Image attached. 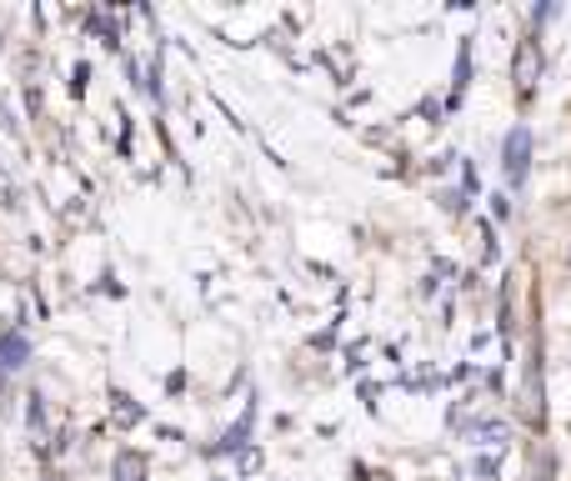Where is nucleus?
<instances>
[{"mask_svg":"<svg viewBox=\"0 0 571 481\" xmlns=\"http://www.w3.org/2000/svg\"><path fill=\"white\" fill-rule=\"evenodd\" d=\"M511 80H516V96L531 100V90H536V80H541V46H536V36L516 46V66H511Z\"/></svg>","mask_w":571,"mask_h":481,"instance_id":"nucleus-1","label":"nucleus"},{"mask_svg":"<svg viewBox=\"0 0 571 481\" xmlns=\"http://www.w3.org/2000/svg\"><path fill=\"white\" fill-rule=\"evenodd\" d=\"M526 166H531V130L516 126L506 136V176L511 180H526Z\"/></svg>","mask_w":571,"mask_h":481,"instance_id":"nucleus-2","label":"nucleus"},{"mask_svg":"<svg viewBox=\"0 0 571 481\" xmlns=\"http://www.w3.org/2000/svg\"><path fill=\"white\" fill-rule=\"evenodd\" d=\"M26 356H30L26 336H16V331H10V336H0V371H16Z\"/></svg>","mask_w":571,"mask_h":481,"instance_id":"nucleus-3","label":"nucleus"},{"mask_svg":"<svg viewBox=\"0 0 571 481\" xmlns=\"http://www.w3.org/2000/svg\"><path fill=\"white\" fill-rule=\"evenodd\" d=\"M116 481H140V461L136 457H120L116 461Z\"/></svg>","mask_w":571,"mask_h":481,"instance_id":"nucleus-4","label":"nucleus"}]
</instances>
